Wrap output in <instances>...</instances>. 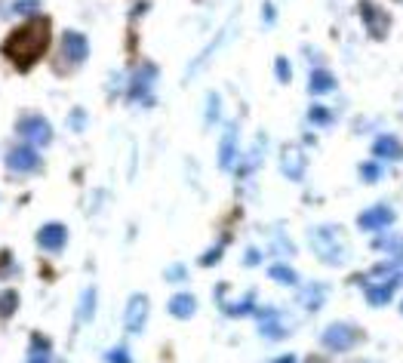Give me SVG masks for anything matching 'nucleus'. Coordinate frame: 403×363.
<instances>
[{
	"mask_svg": "<svg viewBox=\"0 0 403 363\" xmlns=\"http://www.w3.org/2000/svg\"><path fill=\"white\" fill-rule=\"evenodd\" d=\"M250 311H255V305H253V296H246L243 302L225 305V314H231V318H240V314H250Z\"/></svg>",
	"mask_w": 403,
	"mask_h": 363,
	"instance_id": "4be33fe9",
	"label": "nucleus"
},
{
	"mask_svg": "<svg viewBox=\"0 0 403 363\" xmlns=\"http://www.w3.org/2000/svg\"><path fill=\"white\" fill-rule=\"evenodd\" d=\"M274 363H296V357H292V354H286V357H277Z\"/></svg>",
	"mask_w": 403,
	"mask_h": 363,
	"instance_id": "473e14b6",
	"label": "nucleus"
},
{
	"mask_svg": "<svg viewBox=\"0 0 403 363\" xmlns=\"http://www.w3.org/2000/svg\"><path fill=\"white\" fill-rule=\"evenodd\" d=\"M376 250H385V252H394L397 259H403V234H388V237H379L373 241Z\"/></svg>",
	"mask_w": 403,
	"mask_h": 363,
	"instance_id": "f3484780",
	"label": "nucleus"
},
{
	"mask_svg": "<svg viewBox=\"0 0 403 363\" xmlns=\"http://www.w3.org/2000/svg\"><path fill=\"white\" fill-rule=\"evenodd\" d=\"M28 363H50V360H46V357H31Z\"/></svg>",
	"mask_w": 403,
	"mask_h": 363,
	"instance_id": "72a5a7b5",
	"label": "nucleus"
},
{
	"mask_svg": "<svg viewBox=\"0 0 403 363\" xmlns=\"http://www.w3.org/2000/svg\"><path fill=\"white\" fill-rule=\"evenodd\" d=\"M391 222H394V213L388 210V206H373V210L360 213L358 225H360L363 231H379V228H388Z\"/></svg>",
	"mask_w": 403,
	"mask_h": 363,
	"instance_id": "9d476101",
	"label": "nucleus"
},
{
	"mask_svg": "<svg viewBox=\"0 0 403 363\" xmlns=\"http://www.w3.org/2000/svg\"><path fill=\"white\" fill-rule=\"evenodd\" d=\"M145 318H148V299L133 296L127 305V329L129 333H139V329L145 327Z\"/></svg>",
	"mask_w": 403,
	"mask_h": 363,
	"instance_id": "9b49d317",
	"label": "nucleus"
},
{
	"mask_svg": "<svg viewBox=\"0 0 403 363\" xmlns=\"http://www.w3.org/2000/svg\"><path fill=\"white\" fill-rule=\"evenodd\" d=\"M234 142H237V127L231 123V127L225 129L222 148H219V166H222V169H228L231 164H234Z\"/></svg>",
	"mask_w": 403,
	"mask_h": 363,
	"instance_id": "2eb2a0df",
	"label": "nucleus"
},
{
	"mask_svg": "<svg viewBox=\"0 0 403 363\" xmlns=\"http://www.w3.org/2000/svg\"><path fill=\"white\" fill-rule=\"evenodd\" d=\"M268 274L274 277V280L286 283V287H292V283H296V271H292L290 265H271V268H268Z\"/></svg>",
	"mask_w": 403,
	"mask_h": 363,
	"instance_id": "6ab92c4d",
	"label": "nucleus"
},
{
	"mask_svg": "<svg viewBox=\"0 0 403 363\" xmlns=\"http://www.w3.org/2000/svg\"><path fill=\"white\" fill-rule=\"evenodd\" d=\"M6 166L13 169V173H34L37 166H41V157H37V151L31 148V145H15L6 154Z\"/></svg>",
	"mask_w": 403,
	"mask_h": 363,
	"instance_id": "39448f33",
	"label": "nucleus"
},
{
	"mask_svg": "<svg viewBox=\"0 0 403 363\" xmlns=\"http://www.w3.org/2000/svg\"><path fill=\"white\" fill-rule=\"evenodd\" d=\"M360 19H363V25H367L369 37H376V41H382V37L388 34V15L379 10L376 3H369V0L360 3Z\"/></svg>",
	"mask_w": 403,
	"mask_h": 363,
	"instance_id": "0eeeda50",
	"label": "nucleus"
},
{
	"mask_svg": "<svg viewBox=\"0 0 403 363\" xmlns=\"http://www.w3.org/2000/svg\"><path fill=\"white\" fill-rule=\"evenodd\" d=\"M185 271H182V268H169V271H167V277H169V280H179V277H182Z\"/></svg>",
	"mask_w": 403,
	"mask_h": 363,
	"instance_id": "7c9ffc66",
	"label": "nucleus"
},
{
	"mask_svg": "<svg viewBox=\"0 0 403 363\" xmlns=\"http://www.w3.org/2000/svg\"><path fill=\"white\" fill-rule=\"evenodd\" d=\"M320 339L330 351H348L360 342V329H354L351 323H330Z\"/></svg>",
	"mask_w": 403,
	"mask_h": 363,
	"instance_id": "7ed1b4c3",
	"label": "nucleus"
},
{
	"mask_svg": "<svg viewBox=\"0 0 403 363\" xmlns=\"http://www.w3.org/2000/svg\"><path fill=\"white\" fill-rule=\"evenodd\" d=\"M90 52V43L83 34H77V31H65V37H62V62H68V65H80L83 59H87Z\"/></svg>",
	"mask_w": 403,
	"mask_h": 363,
	"instance_id": "423d86ee",
	"label": "nucleus"
},
{
	"mask_svg": "<svg viewBox=\"0 0 403 363\" xmlns=\"http://www.w3.org/2000/svg\"><path fill=\"white\" fill-rule=\"evenodd\" d=\"M373 151H376V157H382V160H400L403 157V145L394 136H379L373 142Z\"/></svg>",
	"mask_w": 403,
	"mask_h": 363,
	"instance_id": "ddd939ff",
	"label": "nucleus"
},
{
	"mask_svg": "<svg viewBox=\"0 0 403 363\" xmlns=\"http://www.w3.org/2000/svg\"><path fill=\"white\" fill-rule=\"evenodd\" d=\"M290 77H292V71H290V62H286V59H277V80L290 83Z\"/></svg>",
	"mask_w": 403,
	"mask_h": 363,
	"instance_id": "a878e982",
	"label": "nucleus"
},
{
	"mask_svg": "<svg viewBox=\"0 0 403 363\" xmlns=\"http://www.w3.org/2000/svg\"><path fill=\"white\" fill-rule=\"evenodd\" d=\"M15 305H19L15 290H3V292H0V318H10V314L15 311Z\"/></svg>",
	"mask_w": 403,
	"mask_h": 363,
	"instance_id": "aec40b11",
	"label": "nucleus"
},
{
	"mask_svg": "<svg viewBox=\"0 0 403 363\" xmlns=\"http://www.w3.org/2000/svg\"><path fill=\"white\" fill-rule=\"evenodd\" d=\"M308 120H311V123H332V111H330V108L314 105L311 111H308Z\"/></svg>",
	"mask_w": 403,
	"mask_h": 363,
	"instance_id": "5701e85b",
	"label": "nucleus"
},
{
	"mask_svg": "<svg viewBox=\"0 0 403 363\" xmlns=\"http://www.w3.org/2000/svg\"><path fill=\"white\" fill-rule=\"evenodd\" d=\"M108 363H133V357H129V354L123 351V348H118V351L108 354Z\"/></svg>",
	"mask_w": 403,
	"mask_h": 363,
	"instance_id": "cd10ccee",
	"label": "nucleus"
},
{
	"mask_svg": "<svg viewBox=\"0 0 403 363\" xmlns=\"http://www.w3.org/2000/svg\"><path fill=\"white\" fill-rule=\"evenodd\" d=\"M222 256V246H215V250H209L204 259H200V265H215V259Z\"/></svg>",
	"mask_w": 403,
	"mask_h": 363,
	"instance_id": "c85d7f7f",
	"label": "nucleus"
},
{
	"mask_svg": "<svg viewBox=\"0 0 403 363\" xmlns=\"http://www.w3.org/2000/svg\"><path fill=\"white\" fill-rule=\"evenodd\" d=\"M246 265H259V250H250V252H246Z\"/></svg>",
	"mask_w": 403,
	"mask_h": 363,
	"instance_id": "c756f323",
	"label": "nucleus"
},
{
	"mask_svg": "<svg viewBox=\"0 0 403 363\" xmlns=\"http://www.w3.org/2000/svg\"><path fill=\"white\" fill-rule=\"evenodd\" d=\"M394 290H397V280H385V283H376V287H367V299L369 305H388L394 299Z\"/></svg>",
	"mask_w": 403,
	"mask_h": 363,
	"instance_id": "4468645a",
	"label": "nucleus"
},
{
	"mask_svg": "<svg viewBox=\"0 0 403 363\" xmlns=\"http://www.w3.org/2000/svg\"><path fill=\"white\" fill-rule=\"evenodd\" d=\"M308 241H311L314 256L320 259L323 265H345V262L351 259V243H348L345 231L339 225H317V228H311Z\"/></svg>",
	"mask_w": 403,
	"mask_h": 363,
	"instance_id": "f03ea898",
	"label": "nucleus"
},
{
	"mask_svg": "<svg viewBox=\"0 0 403 363\" xmlns=\"http://www.w3.org/2000/svg\"><path fill=\"white\" fill-rule=\"evenodd\" d=\"M65 241H68V231H65V225H59V222H50V225H43L41 231H37V243H41L43 250H50V252L62 250Z\"/></svg>",
	"mask_w": 403,
	"mask_h": 363,
	"instance_id": "1a4fd4ad",
	"label": "nucleus"
},
{
	"mask_svg": "<svg viewBox=\"0 0 403 363\" xmlns=\"http://www.w3.org/2000/svg\"><path fill=\"white\" fill-rule=\"evenodd\" d=\"M46 46H50V19L34 15V19H28L25 25H19L3 41V56L10 59L19 71H28L31 65L41 62Z\"/></svg>",
	"mask_w": 403,
	"mask_h": 363,
	"instance_id": "f257e3e1",
	"label": "nucleus"
},
{
	"mask_svg": "<svg viewBox=\"0 0 403 363\" xmlns=\"http://www.w3.org/2000/svg\"><path fill=\"white\" fill-rule=\"evenodd\" d=\"M37 10H41V0H15L13 3V13H19V15H28Z\"/></svg>",
	"mask_w": 403,
	"mask_h": 363,
	"instance_id": "b1692460",
	"label": "nucleus"
},
{
	"mask_svg": "<svg viewBox=\"0 0 403 363\" xmlns=\"http://www.w3.org/2000/svg\"><path fill=\"white\" fill-rule=\"evenodd\" d=\"M379 173H382V166H379V164H360V176H363L367 182H376Z\"/></svg>",
	"mask_w": 403,
	"mask_h": 363,
	"instance_id": "393cba45",
	"label": "nucleus"
},
{
	"mask_svg": "<svg viewBox=\"0 0 403 363\" xmlns=\"http://www.w3.org/2000/svg\"><path fill=\"white\" fill-rule=\"evenodd\" d=\"M15 129H19L22 138H28V142L34 145H50L52 142V127L50 120L41 118V114H28V118H22L15 123Z\"/></svg>",
	"mask_w": 403,
	"mask_h": 363,
	"instance_id": "20e7f679",
	"label": "nucleus"
},
{
	"mask_svg": "<svg viewBox=\"0 0 403 363\" xmlns=\"http://www.w3.org/2000/svg\"><path fill=\"white\" fill-rule=\"evenodd\" d=\"M92 305H96V290H87L80 299V311H77V320H90L92 318Z\"/></svg>",
	"mask_w": 403,
	"mask_h": 363,
	"instance_id": "412c9836",
	"label": "nucleus"
},
{
	"mask_svg": "<svg viewBox=\"0 0 403 363\" xmlns=\"http://www.w3.org/2000/svg\"><path fill=\"white\" fill-rule=\"evenodd\" d=\"M265 19L274 22V6H271V3H265Z\"/></svg>",
	"mask_w": 403,
	"mask_h": 363,
	"instance_id": "2f4dec72",
	"label": "nucleus"
},
{
	"mask_svg": "<svg viewBox=\"0 0 403 363\" xmlns=\"http://www.w3.org/2000/svg\"><path fill=\"white\" fill-rule=\"evenodd\" d=\"M195 308H197V302H195V296H188V292H179V296L169 299V314H173V318H179V320L191 318V314H195Z\"/></svg>",
	"mask_w": 403,
	"mask_h": 363,
	"instance_id": "dca6fc26",
	"label": "nucleus"
},
{
	"mask_svg": "<svg viewBox=\"0 0 403 363\" xmlns=\"http://www.w3.org/2000/svg\"><path fill=\"white\" fill-rule=\"evenodd\" d=\"M336 90V77H332L327 68H314L311 74H308V92H314V96H327V92Z\"/></svg>",
	"mask_w": 403,
	"mask_h": 363,
	"instance_id": "f8f14e48",
	"label": "nucleus"
},
{
	"mask_svg": "<svg viewBox=\"0 0 403 363\" xmlns=\"http://www.w3.org/2000/svg\"><path fill=\"white\" fill-rule=\"evenodd\" d=\"M320 299H323V287H317L314 292H305V296H302V302L311 305V308H317V305H320Z\"/></svg>",
	"mask_w": 403,
	"mask_h": 363,
	"instance_id": "bb28decb",
	"label": "nucleus"
},
{
	"mask_svg": "<svg viewBox=\"0 0 403 363\" xmlns=\"http://www.w3.org/2000/svg\"><path fill=\"white\" fill-rule=\"evenodd\" d=\"M281 160H283L281 169L286 179H302V176H305V151H302L299 145H286Z\"/></svg>",
	"mask_w": 403,
	"mask_h": 363,
	"instance_id": "6e6552de",
	"label": "nucleus"
},
{
	"mask_svg": "<svg viewBox=\"0 0 403 363\" xmlns=\"http://www.w3.org/2000/svg\"><path fill=\"white\" fill-rule=\"evenodd\" d=\"M154 77V68H142V77L136 74V80H133V92H129V99H139V96H145L148 92V80Z\"/></svg>",
	"mask_w": 403,
	"mask_h": 363,
	"instance_id": "a211bd4d",
	"label": "nucleus"
}]
</instances>
